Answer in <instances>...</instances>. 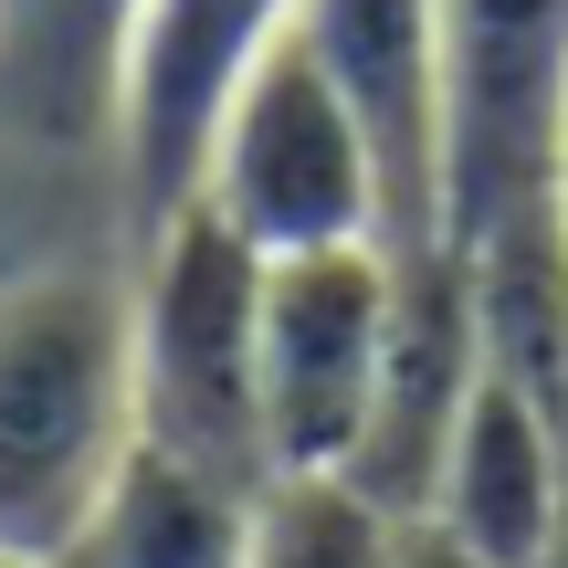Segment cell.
I'll return each mask as SVG.
<instances>
[{"instance_id": "cell-12", "label": "cell", "mask_w": 568, "mask_h": 568, "mask_svg": "<svg viewBox=\"0 0 568 568\" xmlns=\"http://www.w3.org/2000/svg\"><path fill=\"white\" fill-rule=\"evenodd\" d=\"M368 568H495L485 548H464L453 527H432V516H379V548Z\"/></svg>"}, {"instance_id": "cell-2", "label": "cell", "mask_w": 568, "mask_h": 568, "mask_svg": "<svg viewBox=\"0 0 568 568\" xmlns=\"http://www.w3.org/2000/svg\"><path fill=\"white\" fill-rule=\"evenodd\" d=\"M443 243L568 253V0H443Z\"/></svg>"}, {"instance_id": "cell-9", "label": "cell", "mask_w": 568, "mask_h": 568, "mask_svg": "<svg viewBox=\"0 0 568 568\" xmlns=\"http://www.w3.org/2000/svg\"><path fill=\"white\" fill-rule=\"evenodd\" d=\"M264 516H274V495L138 443L53 568H264Z\"/></svg>"}, {"instance_id": "cell-7", "label": "cell", "mask_w": 568, "mask_h": 568, "mask_svg": "<svg viewBox=\"0 0 568 568\" xmlns=\"http://www.w3.org/2000/svg\"><path fill=\"white\" fill-rule=\"evenodd\" d=\"M295 42L326 63L379 169L389 253L443 243V0H305Z\"/></svg>"}, {"instance_id": "cell-5", "label": "cell", "mask_w": 568, "mask_h": 568, "mask_svg": "<svg viewBox=\"0 0 568 568\" xmlns=\"http://www.w3.org/2000/svg\"><path fill=\"white\" fill-rule=\"evenodd\" d=\"M201 211L232 222L253 253H326V243H389L379 169H368L358 116L337 105L326 63L295 32L253 63V84L232 95L222 138L201 159Z\"/></svg>"}, {"instance_id": "cell-10", "label": "cell", "mask_w": 568, "mask_h": 568, "mask_svg": "<svg viewBox=\"0 0 568 568\" xmlns=\"http://www.w3.org/2000/svg\"><path fill=\"white\" fill-rule=\"evenodd\" d=\"M138 0H0V74L21 116L53 138L105 148V95H116V42Z\"/></svg>"}, {"instance_id": "cell-11", "label": "cell", "mask_w": 568, "mask_h": 568, "mask_svg": "<svg viewBox=\"0 0 568 568\" xmlns=\"http://www.w3.org/2000/svg\"><path fill=\"white\" fill-rule=\"evenodd\" d=\"M379 548V516L347 485H284L264 516V568H368Z\"/></svg>"}, {"instance_id": "cell-13", "label": "cell", "mask_w": 568, "mask_h": 568, "mask_svg": "<svg viewBox=\"0 0 568 568\" xmlns=\"http://www.w3.org/2000/svg\"><path fill=\"white\" fill-rule=\"evenodd\" d=\"M558 568H568V558H558Z\"/></svg>"}, {"instance_id": "cell-8", "label": "cell", "mask_w": 568, "mask_h": 568, "mask_svg": "<svg viewBox=\"0 0 568 568\" xmlns=\"http://www.w3.org/2000/svg\"><path fill=\"white\" fill-rule=\"evenodd\" d=\"M432 527H453L464 548H485L495 568H558L568 558V432L506 368H485L453 422L443 464L422 495Z\"/></svg>"}, {"instance_id": "cell-6", "label": "cell", "mask_w": 568, "mask_h": 568, "mask_svg": "<svg viewBox=\"0 0 568 568\" xmlns=\"http://www.w3.org/2000/svg\"><path fill=\"white\" fill-rule=\"evenodd\" d=\"M305 0H138L116 42V95H105V159H116L126 232H159L201 201V159L222 138L253 63L295 32Z\"/></svg>"}, {"instance_id": "cell-1", "label": "cell", "mask_w": 568, "mask_h": 568, "mask_svg": "<svg viewBox=\"0 0 568 568\" xmlns=\"http://www.w3.org/2000/svg\"><path fill=\"white\" fill-rule=\"evenodd\" d=\"M138 453V326L95 264L0 274V558L53 568Z\"/></svg>"}, {"instance_id": "cell-4", "label": "cell", "mask_w": 568, "mask_h": 568, "mask_svg": "<svg viewBox=\"0 0 568 568\" xmlns=\"http://www.w3.org/2000/svg\"><path fill=\"white\" fill-rule=\"evenodd\" d=\"M389 316H400V253L326 243L264 264V453L274 485H347L379 410Z\"/></svg>"}, {"instance_id": "cell-3", "label": "cell", "mask_w": 568, "mask_h": 568, "mask_svg": "<svg viewBox=\"0 0 568 568\" xmlns=\"http://www.w3.org/2000/svg\"><path fill=\"white\" fill-rule=\"evenodd\" d=\"M126 326H138V443L284 495L264 453V253L201 201L169 211L159 232H138Z\"/></svg>"}]
</instances>
